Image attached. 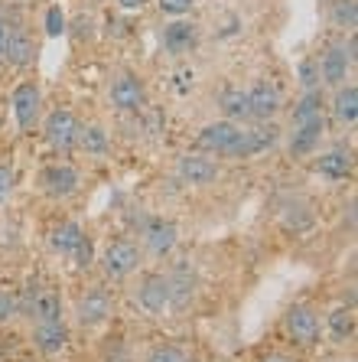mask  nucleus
Segmentation results:
<instances>
[{"label": "nucleus", "instance_id": "c756f323", "mask_svg": "<svg viewBox=\"0 0 358 362\" xmlns=\"http://www.w3.org/2000/svg\"><path fill=\"white\" fill-rule=\"evenodd\" d=\"M66 33V13H62V7H49L46 10V36H62Z\"/></svg>", "mask_w": 358, "mask_h": 362}, {"label": "nucleus", "instance_id": "2eb2a0df", "mask_svg": "<svg viewBox=\"0 0 358 362\" xmlns=\"http://www.w3.org/2000/svg\"><path fill=\"white\" fill-rule=\"evenodd\" d=\"M176 238H179V232H176V226L167 219H153L150 226L143 228V242H147V252H150L153 258H163V255L173 252Z\"/></svg>", "mask_w": 358, "mask_h": 362}, {"label": "nucleus", "instance_id": "f257e3e1", "mask_svg": "<svg viewBox=\"0 0 358 362\" xmlns=\"http://www.w3.org/2000/svg\"><path fill=\"white\" fill-rule=\"evenodd\" d=\"M141 264V248L131 242V238H117L105 248L101 255V271H105V278L111 281H124L127 274H133Z\"/></svg>", "mask_w": 358, "mask_h": 362}, {"label": "nucleus", "instance_id": "393cba45", "mask_svg": "<svg viewBox=\"0 0 358 362\" xmlns=\"http://www.w3.org/2000/svg\"><path fill=\"white\" fill-rule=\"evenodd\" d=\"M329 333H333L335 343L352 339V333H355V313H352V307H339V310L329 313Z\"/></svg>", "mask_w": 358, "mask_h": 362}, {"label": "nucleus", "instance_id": "1a4fd4ad", "mask_svg": "<svg viewBox=\"0 0 358 362\" xmlns=\"http://www.w3.org/2000/svg\"><path fill=\"white\" fill-rule=\"evenodd\" d=\"M167 281H169V307H173L176 313H183L192 303V297H196V284H199V281H196V271H192L189 262H179Z\"/></svg>", "mask_w": 358, "mask_h": 362}, {"label": "nucleus", "instance_id": "72a5a7b5", "mask_svg": "<svg viewBox=\"0 0 358 362\" xmlns=\"http://www.w3.org/2000/svg\"><path fill=\"white\" fill-rule=\"evenodd\" d=\"M300 78H303V85H306V88H316L319 85V66L316 62H300Z\"/></svg>", "mask_w": 358, "mask_h": 362}, {"label": "nucleus", "instance_id": "473e14b6", "mask_svg": "<svg viewBox=\"0 0 358 362\" xmlns=\"http://www.w3.org/2000/svg\"><path fill=\"white\" fill-rule=\"evenodd\" d=\"M72 255H76V264H78V268H88V264H92V238H88V235H85L82 238V242H78L76 245V252H72Z\"/></svg>", "mask_w": 358, "mask_h": 362}, {"label": "nucleus", "instance_id": "f03ea898", "mask_svg": "<svg viewBox=\"0 0 358 362\" xmlns=\"http://www.w3.org/2000/svg\"><path fill=\"white\" fill-rule=\"evenodd\" d=\"M20 303V313H26L33 323H52L62 320V297L59 291H49V287H26V294Z\"/></svg>", "mask_w": 358, "mask_h": 362}, {"label": "nucleus", "instance_id": "4468645a", "mask_svg": "<svg viewBox=\"0 0 358 362\" xmlns=\"http://www.w3.org/2000/svg\"><path fill=\"white\" fill-rule=\"evenodd\" d=\"M143 101H147V92H143V82L137 76H121L111 85V105L117 111H141Z\"/></svg>", "mask_w": 358, "mask_h": 362}, {"label": "nucleus", "instance_id": "a878e982", "mask_svg": "<svg viewBox=\"0 0 358 362\" xmlns=\"http://www.w3.org/2000/svg\"><path fill=\"white\" fill-rule=\"evenodd\" d=\"M277 137H280V131H277L274 124H267V121H261L254 131H248V151H251V157L254 153H264V151H270L277 144Z\"/></svg>", "mask_w": 358, "mask_h": 362}, {"label": "nucleus", "instance_id": "0eeeda50", "mask_svg": "<svg viewBox=\"0 0 358 362\" xmlns=\"http://www.w3.org/2000/svg\"><path fill=\"white\" fill-rule=\"evenodd\" d=\"M114 303H111V294L105 287H88L78 300V323L82 327H101V323L111 317Z\"/></svg>", "mask_w": 358, "mask_h": 362}, {"label": "nucleus", "instance_id": "aec40b11", "mask_svg": "<svg viewBox=\"0 0 358 362\" xmlns=\"http://www.w3.org/2000/svg\"><path fill=\"white\" fill-rule=\"evenodd\" d=\"M333 111L335 118L342 124H355L358 121V88L355 85H339V92H335V101H333Z\"/></svg>", "mask_w": 358, "mask_h": 362}, {"label": "nucleus", "instance_id": "c9c22d12", "mask_svg": "<svg viewBox=\"0 0 358 362\" xmlns=\"http://www.w3.org/2000/svg\"><path fill=\"white\" fill-rule=\"evenodd\" d=\"M7 36H10V26H7V20L0 17V56H4V46H7Z\"/></svg>", "mask_w": 358, "mask_h": 362}, {"label": "nucleus", "instance_id": "f704fd0d", "mask_svg": "<svg viewBox=\"0 0 358 362\" xmlns=\"http://www.w3.org/2000/svg\"><path fill=\"white\" fill-rule=\"evenodd\" d=\"M10 193H13V170L0 167V206L10 199Z\"/></svg>", "mask_w": 358, "mask_h": 362}, {"label": "nucleus", "instance_id": "412c9836", "mask_svg": "<svg viewBox=\"0 0 358 362\" xmlns=\"http://www.w3.org/2000/svg\"><path fill=\"white\" fill-rule=\"evenodd\" d=\"M316 170L329 180H345L352 173V153L349 151H329L316 160Z\"/></svg>", "mask_w": 358, "mask_h": 362}, {"label": "nucleus", "instance_id": "20e7f679", "mask_svg": "<svg viewBox=\"0 0 358 362\" xmlns=\"http://www.w3.org/2000/svg\"><path fill=\"white\" fill-rule=\"evenodd\" d=\"M355 36L349 40V46L345 42H333L329 49H326L323 62H319V78H323L326 85H335L339 88L342 82H345V76H349V69L355 66Z\"/></svg>", "mask_w": 358, "mask_h": 362}, {"label": "nucleus", "instance_id": "b1692460", "mask_svg": "<svg viewBox=\"0 0 358 362\" xmlns=\"http://www.w3.org/2000/svg\"><path fill=\"white\" fill-rule=\"evenodd\" d=\"M78 147H82L85 153H95V157L108 153V134H105V127L101 124L78 127Z\"/></svg>", "mask_w": 358, "mask_h": 362}, {"label": "nucleus", "instance_id": "423d86ee", "mask_svg": "<svg viewBox=\"0 0 358 362\" xmlns=\"http://www.w3.org/2000/svg\"><path fill=\"white\" fill-rule=\"evenodd\" d=\"M78 127L82 124L76 121L72 111L56 108L49 118H46V137H49V144L59 153H68L72 147H78Z\"/></svg>", "mask_w": 358, "mask_h": 362}, {"label": "nucleus", "instance_id": "9d476101", "mask_svg": "<svg viewBox=\"0 0 358 362\" xmlns=\"http://www.w3.org/2000/svg\"><path fill=\"white\" fill-rule=\"evenodd\" d=\"M137 303H141L147 313H167L169 310V281L163 274H147L137 287Z\"/></svg>", "mask_w": 358, "mask_h": 362}, {"label": "nucleus", "instance_id": "39448f33", "mask_svg": "<svg viewBox=\"0 0 358 362\" xmlns=\"http://www.w3.org/2000/svg\"><path fill=\"white\" fill-rule=\"evenodd\" d=\"M13 118H17V127L20 131H30V127L40 121V105H42V95H40V85L36 82H20L13 88Z\"/></svg>", "mask_w": 358, "mask_h": 362}, {"label": "nucleus", "instance_id": "f3484780", "mask_svg": "<svg viewBox=\"0 0 358 362\" xmlns=\"http://www.w3.org/2000/svg\"><path fill=\"white\" fill-rule=\"evenodd\" d=\"M196 42H199V30L186 20H173L169 26H163V46L173 56H186L189 49H196Z\"/></svg>", "mask_w": 358, "mask_h": 362}, {"label": "nucleus", "instance_id": "6e6552de", "mask_svg": "<svg viewBox=\"0 0 358 362\" xmlns=\"http://www.w3.org/2000/svg\"><path fill=\"white\" fill-rule=\"evenodd\" d=\"M40 186L42 193L52 196V199H66V196H72L78 189V173L68 163H52V167L42 170Z\"/></svg>", "mask_w": 358, "mask_h": 362}, {"label": "nucleus", "instance_id": "dca6fc26", "mask_svg": "<svg viewBox=\"0 0 358 362\" xmlns=\"http://www.w3.org/2000/svg\"><path fill=\"white\" fill-rule=\"evenodd\" d=\"M33 343L42 356H59L68 343V329L62 320L52 323H33Z\"/></svg>", "mask_w": 358, "mask_h": 362}, {"label": "nucleus", "instance_id": "5701e85b", "mask_svg": "<svg viewBox=\"0 0 358 362\" xmlns=\"http://www.w3.org/2000/svg\"><path fill=\"white\" fill-rule=\"evenodd\" d=\"M323 118V92L319 88H306V95L300 98L297 111H293V124H306V121Z\"/></svg>", "mask_w": 358, "mask_h": 362}, {"label": "nucleus", "instance_id": "7c9ffc66", "mask_svg": "<svg viewBox=\"0 0 358 362\" xmlns=\"http://www.w3.org/2000/svg\"><path fill=\"white\" fill-rule=\"evenodd\" d=\"M17 313H20V303H17V297L10 294V291H0V323L13 320Z\"/></svg>", "mask_w": 358, "mask_h": 362}, {"label": "nucleus", "instance_id": "9b49d317", "mask_svg": "<svg viewBox=\"0 0 358 362\" xmlns=\"http://www.w3.org/2000/svg\"><path fill=\"white\" fill-rule=\"evenodd\" d=\"M238 134H241V127L234 124V121H215V124L202 127L199 147L205 153H222V157H228V151H232V144L238 141Z\"/></svg>", "mask_w": 358, "mask_h": 362}, {"label": "nucleus", "instance_id": "a211bd4d", "mask_svg": "<svg viewBox=\"0 0 358 362\" xmlns=\"http://www.w3.org/2000/svg\"><path fill=\"white\" fill-rule=\"evenodd\" d=\"M4 56H7L10 66H30L36 59V40L26 33L23 26H10L7 46H4Z\"/></svg>", "mask_w": 358, "mask_h": 362}, {"label": "nucleus", "instance_id": "4c0bfd02", "mask_svg": "<svg viewBox=\"0 0 358 362\" xmlns=\"http://www.w3.org/2000/svg\"><path fill=\"white\" fill-rule=\"evenodd\" d=\"M117 4H121L124 10H141L143 7V0H117Z\"/></svg>", "mask_w": 358, "mask_h": 362}, {"label": "nucleus", "instance_id": "bb28decb", "mask_svg": "<svg viewBox=\"0 0 358 362\" xmlns=\"http://www.w3.org/2000/svg\"><path fill=\"white\" fill-rule=\"evenodd\" d=\"M222 108H225L228 118L225 121H248V95L241 92V88H228L225 95H222Z\"/></svg>", "mask_w": 358, "mask_h": 362}, {"label": "nucleus", "instance_id": "7ed1b4c3", "mask_svg": "<svg viewBox=\"0 0 358 362\" xmlns=\"http://www.w3.org/2000/svg\"><path fill=\"white\" fill-rule=\"evenodd\" d=\"M283 323H287V333H290V339L297 346H316L319 343L323 327H319V313L313 310L309 303H293L290 310H287V317H283Z\"/></svg>", "mask_w": 358, "mask_h": 362}, {"label": "nucleus", "instance_id": "f8f14e48", "mask_svg": "<svg viewBox=\"0 0 358 362\" xmlns=\"http://www.w3.org/2000/svg\"><path fill=\"white\" fill-rule=\"evenodd\" d=\"M248 115L258 121H270L280 111V92L270 82H254L248 88Z\"/></svg>", "mask_w": 358, "mask_h": 362}, {"label": "nucleus", "instance_id": "2f4dec72", "mask_svg": "<svg viewBox=\"0 0 358 362\" xmlns=\"http://www.w3.org/2000/svg\"><path fill=\"white\" fill-rule=\"evenodd\" d=\"M160 10L169 13V17H183L192 10V0H160Z\"/></svg>", "mask_w": 358, "mask_h": 362}, {"label": "nucleus", "instance_id": "4be33fe9", "mask_svg": "<svg viewBox=\"0 0 358 362\" xmlns=\"http://www.w3.org/2000/svg\"><path fill=\"white\" fill-rule=\"evenodd\" d=\"M85 238L82 226L78 222H62V226L52 228V235H49V245H52V252L59 255H72L76 252V245Z\"/></svg>", "mask_w": 358, "mask_h": 362}, {"label": "nucleus", "instance_id": "e433bc0d", "mask_svg": "<svg viewBox=\"0 0 358 362\" xmlns=\"http://www.w3.org/2000/svg\"><path fill=\"white\" fill-rule=\"evenodd\" d=\"M261 362H297V359H290V356H283V353H270L267 359H261Z\"/></svg>", "mask_w": 358, "mask_h": 362}, {"label": "nucleus", "instance_id": "6ab92c4d", "mask_svg": "<svg viewBox=\"0 0 358 362\" xmlns=\"http://www.w3.org/2000/svg\"><path fill=\"white\" fill-rule=\"evenodd\" d=\"M326 124L323 118L316 121H306V124H293V137H290V153H297V157H306V153L316 151L319 137H323Z\"/></svg>", "mask_w": 358, "mask_h": 362}, {"label": "nucleus", "instance_id": "cd10ccee", "mask_svg": "<svg viewBox=\"0 0 358 362\" xmlns=\"http://www.w3.org/2000/svg\"><path fill=\"white\" fill-rule=\"evenodd\" d=\"M333 23L339 26V30H355V23H358L355 0H335L333 4Z\"/></svg>", "mask_w": 358, "mask_h": 362}, {"label": "nucleus", "instance_id": "c85d7f7f", "mask_svg": "<svg viewBox=\"0 0 358 362\" xmlns=\"http://www.w3.org/2000/svg\"><path fill=\"white\" fill-rule=\"evenodd\" d=\"M147 362H192L179 346H153L147 353Z\"/></svg>", "mask_w": 358, "mask_h": 362}, {"label": "nucleus", "instance_id": "ddd939ff", "mask_svg": "<svg viewBox=\"0 0 358 362\" xmlns=\"http://www.w3.org/2000/svg\"><path fill=\"white\" fill-rule=\"evenodd\" d=\"M176 173L189 186H208V183H215V177H218V163L208 160V157H199V153H186V157H179Z\"/></svg>", "mask_w": 358, "mask_h": 362}]
</instances>
